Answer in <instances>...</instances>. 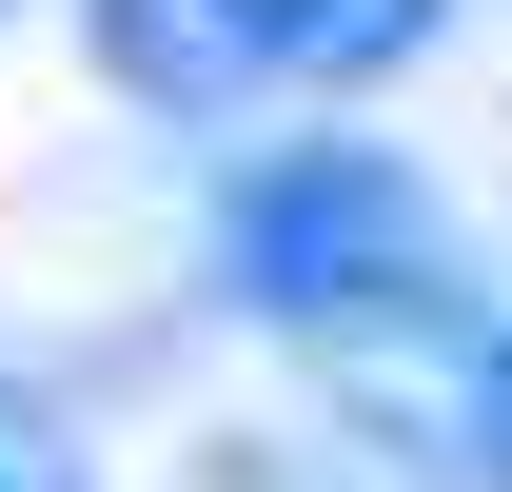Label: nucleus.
Instances as JSON below:
<instances>
[{
  "label": "nucleus",
  "instance_id": "nucleus-1",
  "mask_svg": "<svg viewBox=\"0 0 512 492\" xmlns=\"http://www.w3.org/2000/svg\"><path fill=\"white\" fill-rule=\"evenodd\" d=\"M217 296L256 335H414L453 296V217L394 138H276L217 197Z\"/></svg>",
  "mask_w": 512,
  "mask_h": 492
},
{
  "label": "nucleus",
  "instance_id": "nucleus-3",
  "mask_svg": "<svg viewBox=\"0 0 512 492\" xmlns=\"http://www.w3.org/2000/svg\"><path fill=\"white\" fill-rule=\"evenodd\" d=\"M473 0H276V79H316V99H375L394 60H434Z\"/></svg>",
  "mask_w": 512,
  "mask_h": 492
},
{
  "label": "nucleus",
  "instance_id": "nucleus-4",
  "mask_svg": "<svg viewBox=\"0 0 512 492\" xmlns=\"http://www.w3.org/2000/svg\"><path fill=\"white\" fill-rule=\"evenodd\" d=\"M453 433H473V473L512 492V315L473 335V355H453Z\"/></svg>",
  "mask_w": 512,
  "mask_h": 492
},
{
  "label": "nucleus",
  "instance_id": "nucleus-5",
  "mask_svg": "<svg viewBox=\"0 0 512 492\" xmlns=\"http://www.w3.org/2000/svg\"><path fill=\"white\" fill-rule=\"evenodd\" d=\"M0 40H20V0H0Z\"/></svg>",
  "mask_w": 512,
  "mask_h": 492
},
{
  "label": "nucleus",
  "instance_id": "nucleus-2",
  "mask_svg": "<svg viewBox=\"0 0 512 492\" xmlns=\"http://www.w3.org/2000/svg\"><path fill=\"white\" fill-rule=\"evenodd\" d=\"M79 60L119 79L138 119H237L276 79V0H79Z\"/></svg>",
  "mask_w": 512,
  "mask_h": 492
}]
</instances>
